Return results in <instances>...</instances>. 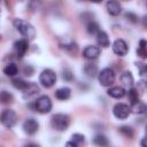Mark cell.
<instances>
[{"mask_svg": "<svg viewBox=\"0 0 147 147\" xmlns=\"http://www.w3.org/2000/svg\"><path fill=\"white\" fill-rule=\"evenodd\" d=\"M14 26L16 28V30L26 39H34L36 37V30L33 28V25H31L29 22L21 20V18H16L14 21Z\"/></svg>", "mask_w": 147, "mask_h": 147, "instance_id": "1", "label": "cell"}, {"mask_svg": "<svg viewBox=\"0 0 147 147\" xmlns=\"http://www.w3.org/2000/svg\"><path fill=\"white\" fill-rule=\"evenodd\" d=\"M70 124V118L65 114H55L51 118V125L56 131H65Z\"/></svg>", "mask_w": 147, "mask_h": 147, "instance_id": "2", "label": "cell"}, {"mask_svg": "<svg viewBox=\"0 0 147 147\" xmlns=\"http://www.w3.org/2000/svg\"><path fill=\"white\" fill-rule=\"evenodd\" d=\"M98 79L101 86L108 87L115 80V72L111 68H105L100 72H98Z\"/></svg>", "mask_w": 147, "mask_h": 147, "instance_id": "3", "label": "cell"}, {"mask_svg": "<svg viewBox=\"0 0 147 147\" xmlns=\"http://www.w3.org/2000/svg\"><path fill=\"white\" fill-rule=\"evenodd\" d=\"M0 122L5 127H13L17 123V115L13 109H5L0 114Z\"/></svg>", "mask_w": 147, "mask_h": 147, "instance_id": "4", "label": "cell"}, {"mask_svg": "<svg viewBox=\"0 0 147 147\" xmlns=\"http://www.w3.org/2000/svg\"><path fill=\"white\" fill-rule=\"evenodd\" d=\"M34 110L40 114H48L52 110V101L49 96L41 95L34 101Z\"/></svg>", "mask_w": 147, "mask_h": 147, "instance_id": "5", "label": "cell"}, {"mask_svg": "<svg viewBox=\"0 0 147 147\" xmlns=\"http://www.w3.org/2000/svg\"><path fill=\"white\" fill-rule=\"evenodd\" d=\"M55 82H56V75L52 69H45L41 71L39 76V83L41 84V86L49 88L55 84Z\"/></svg>", "mask_w": 147, "mask_h": 147, "instance_id": "6", "label": "cell"}, {"mask_svg": "<svg viewBox=\"0 0 147 147\" xmlns=\"http://www.w3.org/2000/svg\"><path fill=\"white\" fill-rule=\"evenodd\" d=\"M113 114L116 118L118 119H125L129 117V115L131 114V108L129 107V105L126 103H116L113 108Z\"/></svg>", "mask_w": 147, "mask_h": 147, "instance_id": "7", "label": "cell"}, {"mask_svg": "<svg viewBox=\"0 0 147 147\" xmlns=\"http://www.w3.org/2000/svg\"><path fill=\"white\" fill-rule=\"evenodd\" d=\"M113 52L116 55H118V56L126 55L127 52H129V47H127V44L125 42V40H123V39H116L113 42Z\"/></svg>", "mask_w": 147, "mask_h": 147, "instance_id": "8", "label": "cell"}, {"mask_svg": "<svg viewBox=\"0 0 147 147\" xmlns=\"http://www.w3.org/2000/svg\"><path fill=\"white\" fill-rule=\"evenodd\" d=\"M14 48H15L17 59H22L25 55V53L28 52V49H29L28 39H20V40H17L14 44Z\"/></svg>", "mask_w": 147, "mask_h": 147, "instance_id": "9", "label": "cell"}, {"mask_svg": "<svg viewBox=\"0 0 147 147\" xmlns=\"http://www.w3.org/2000/svg\"><path fill=\"white\" fill-rule=\"evenodd\" d=\"M38 129H39V124L34 118H28L23 123V131L29 136H33L34 133H37Z\"/></svg>", "mask_w": 147, "mask_h": 147, "instance_id": "10", "label": "cell"}, {"mask_svg": "<svg viewBox=\"0 0 147 147\" xmlns=\"http://www.w3.org/2000/svg\"><path fill=\"white\" fill-rule=\"evenodd\" d=\"M100 53H101V51H100V48L99 47H96V46H86L85 48H84V51H83V56L85 57V59H87V60H94V59H96L99 55H100Z\"/></svg>", "mask_w": 147, "mask_h": 147, "instance_id": "11", "label": "cell"}, {"mask_svg": "<svg viewBox=\"0 0 147 147\" xmlns=\"http://www.w3.org/2000/svg\"><path fill=\"white\" fill-rule=\"evenodd\" d=\"M107 7V11L111 15V16H117L121 14L122 10V6L117 0H109L106 5Z\"/></svg>", "mask_w": 147, "mask_h": 147, "instance_id": "12", "label": "cell"}, {"mask_svg": "<svg viewBox=\"0 0 147 147\" xmlns=\"http://www.w3.org/2000/svg\"><path fill=\"white\" fill-rule=\"evenodd\" d=\"M108 95L114 98V99H122L123 96H125L126 91L122 87V86H113L108 90Z\"/></svg>", "mask_w": 147, "mask_h": 147, "instance_id": "13", "label": "cell"}, {"mask_svg": "<svg viewBox=\"0 0 147 147\" xmlns=\"http://www.w3.org/2000/svg\"><path fill=\"white\" fill-rule=\"evenodd\" d=\"M95 36H96V42H98L99 46H101V47H108V46L110 45L109 37H108V34H107L105 31L99 30V31L95 33Z\"/></svg>", "mask_w": 147, "mask_h": 147, "instance_id": "14", "label": "cell"}, {"mask_svg": "<svg viewBox=\"0 0 147 147\" xmlns=\"http://www.w3.org/2000/svg\"><path fill=\"white\" fill-rule=\"evenodd\" d=\"M22 92H23L25 99H30V98H33V96L39 92V87H38L34 83H28L26 87H25L24 91H22Z\"/></svg>", "mask_w": 147, "mask_h": 147, "instance_id": "15", "label": "cell"}, {"mask_svg": "<svg viewBox=\"0 0 147 147\" xmlns=\"http://www.w3.org/2000/svg\"><path fill=\"white\" fill-rule=\"evenodd\" d=\"M71 95V90L69 87H60L55 91V98L57 100H61V101H64V100H68Z\"/></svg>", "mask_w": 147, "mask_h": 147, "instance_id": "16", "label": "cell"}, {"mask_svg": "<svg viewBox=\"0 0 147 147\" xmlns=\"http://www.w3.org/2000/svg\"><path fill=\"white\" fill-rule=\"evenodd\" d=\"M119 80H121V83H122L124 86H126V87L133 86V83H134L133 76H132V74H131L130 71H124V72L119 76Z\"/></svg>", "mask_w": 147, "mask_h": 147, "instance_id": "17", "label": "cell"}, {"mask_svg": "<svg viewBox=\"0 0 147 147\" xmlns=\"http://www.w3.org/2000/svg\"><path fill=\"white\" fill-rule=\"evenodd\" d=\"M84 72H85V75L87 76V77H90V78H94V77H96L98 76V67H96V64H93V63H87V64H85V67H84Z\"/></svg>", "mask_w": 147, "mask_h": 147, "instance_id": "18", "label": "cell"}, {"mask_svg": "<svg viewBox=\"0 0 147 147\" xmlns=\"http://www.w3.org/2000/svg\"><path fill=\"white\" fill-rule=\"evenodd\" d=\"M127 98H129V101H130V103H131L132 106L136 105L138 101H140L138 90L134 88L133 86H131V87L129 88V91H127Z\"/></svg>", "mask_w": 147, "mask_h": 147, "instance_id": "19", "label": "cell"}, {"mask_svg": "<svg viewBox=\"0 0 147 147\" xmlns=\"http://www.w3.org/2000/svg\"><path fill=\"white\" fill-rule=\"evenodd\" d=\"M3 72L6 76H9V77H14L15 75H17L18 72V68L15 63H8L5 68H3Z\"/></svg>", "mask_w": 147, "mask_h": 147, "instance_id": "20", "label": "cell"}, {"mask_svg": "<svg viewBox=\"0 0 147 147\" xmlns=\"http://www.w3.org/2000/svg\"><path fill=\"white\" fill-rule=\"evenodd\" d=\"M14 101V96L11 93H9L8 91H1L0 92V102L3 105H8Z\"/></svg>", "mask_w": 147, "mask_h": 147, "instance_id": "21", "label": "cell"}, {"mask_svg": "<svg viewBox=\"0 0 147 147\" xmlns=\"http://www.w3.org/2000/svg\"><path fill=\"white\" fill-rule=\"evenodd\" d=\"M137 54H138V56H140L141 59H146L147 52H146V40H145V39H140L139 46H138V48H137Z\"/></svg>", "mask_w": 147, "mask_h": 147, "instance_id": "22", "label": "cell"}, {"mask_svg": "<svg viewBox=\"0 0 147 147\" xmlns=\"http://www.w3.org/2000/svg\"><path fill=\"white\" fill-rule=\"evenodd\" d=\"M11 84H13V86H14L15 88H17V90H20V91H24V88H25L26 85H28V83H26L25 80H23L22 78H14V79L11 80Z\"/></svg>", "mask_w": 147, "mask_h": 147, "instance_id": "23", "label": "cell"}, {"mask_svg": "<svg viewBox=\"0 0 147 147\" xmlns=\"http://www.w3.org/2000/svg\"><path fill=\"white\" fill-rule=\"evenodd\" d=\"M93 144L96 146H107L109 142H108V139L103 134H96L93 138Z\"/></svg>", "mask_w": 147, "mask_h": 147, "instance_id": "24", "label": "cell"}, {"mask_svg": "<svg viewBox=\"0 0 147 147\" xmlns=\"http://www.w3.org/2000/svg\"><path fill=\"white\" fill-rule=\"evenodd\" d=\"M86 30H87V32H88L90 34H95V33L100 30V28H99V24H98L96 22L90 21V22L87 23V25H86Z\"/></svg>", "mask_w": 147, "mask_h": 147, "instance_id": "25", "label": "cell"}, {"mask_svg": "<svg viewBox=\"0 0 147 147\" xmlns=\"http://www.w3.org/2000/svg\"><path fill=\"white\" fill-rule=\"evenodd\" d=\"M71 139H72V142L76 145V147H77V146H82V145L85 142V137H84V134H80V133H75V134H72Z\"/></svg>", "mask_w": 147, "mask_h": 147, "instance_id": "26", "label": "cell"}, {"mask_svg": "<svg viewBox=\"0 0 147 147\" xmlns=\"http://www.w3.org/2000/svg\"><path fill=\"white\" fill-rule=\"evenodd\" d=\"M62 47H63L67 52H69L70 54H76V52H77V49H78L77 44L74 42V41H69L68 44H64Z\"/></svg>", "mask_w": 147, "mask_h": 147, "instance_id": "27", "label": "cell"}, {"mask_svg": "<svg viewBox=\"0 0 147 147\" xmlns=\"http://www.w3.org/2000/svg\"><path fill=\"white\" fill-rule=\"evenodd\" d=\"M133 110L137 114H144L146 111V105L141 101H138L136 105H133Z\"/></svg>", "mask_w": 147, "mask_h": 147, "instance_id": "28", "label": "cell"}, {"mask_svg": "<svg viewBox=\"0 0 147 147\" xmlns=\"http://www.w3.org/2000/svg\"><path fill=\"white\" fill-rule=\"evenodd\" d=\"M118 131H119L124 137H126V138H132V136H133V131H132V129H131L130 126H121V127L118 129Z\"/></svg>", "mask_w": 147, "mask_h": 147, "instance_id": "29", "label": "cell"}, {"mask_svg": "<svg viewBox=\"0 0 147 147\" xmlns=\"http://www.w3.org/2000/svg\"><path fill=\"white\" fill-rule=\"evenodd\" d=\"M62 78H63L64 80L70 82V80H72V79H74V74L71 72V70H70V69H64V70H63V72H62Z\"/></svg>", "mask_w": 147, "mask_h": 147, "instance_id": "30", "label": "cell"}, {"mask_svg": "<svg viewBox=\"0 0 147 147\" xmlns=\"http://www.w3.org/2000/svg\"><path fill=\"white\" fill-rule=\"evenodd\" d=\"M125 18L131 22V23H137L138 22V16L134 14V13H131V11H127L125 13Z\"/></svg>", "mask_w": 147, "mask_h": 147, "instance_id": "31", "label": "cell"}, {"mask_svg": "<svg viewBox=\"0 0 147 147\" xmlns=\"http://www.w3.org/2000/svg\"><path fill=\"white\" fill-rule=\"evenodd\" d=\"M137 67L140 70V75L141 76L145 75V72H146V64H144V63H137Z\"/></svg>", "mask_w": 147, "mask_h": 147, "instance_id": "32", "label": "cell"}, {"mask_svg": "<svg viewBox=\"0 0 147 147\" xmlns=\"http://www.w3.org/2000/svg\"><path fill=\"white\" fill-rule=\"evenodd\" d=\"M24 74H25L26 76H31V75L33 74V69H32L30 65H28V67L24 68Z\"/></svg>", "mask_w": 147, "mask_h": 147, "instance_id": "33", "label": "cell"}, {"mask_svg": "<svg viewBox=\"0 0 147 147\" xmlns=\"http://www.w3.org/2000/svg\"><path fill=\"white\" fill-rule=\"evenodd\" d=\"M91 2H93V3H100V2H102V0H90Z\"/></svg>", "mask_w": 147, "mask_h": 147, "instance_id": "34", "label": "cell"}, {"mask_svg": "<svg viewBox=\"0 0 147 147\" xmlns=\"http://www.w3.org/2000/svg\"><path fill=\"white\" fill-rule=\"evenodd\" d=\"M124 1H127V0H124Z\"/></svg>", "mask_w": 147, "mask_h": 147, "instance_id": "35", "label": "cell"}]
</instances>
